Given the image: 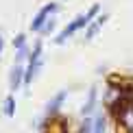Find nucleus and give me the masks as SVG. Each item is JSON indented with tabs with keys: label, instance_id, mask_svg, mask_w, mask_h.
Masks as SVG:
<instances>
[{
	"label": "nucleus",
	"instance_id": "f257e3e1",
	"mask_svg": "<svg viewBox=\"0 0 133 133\" xmlns=\"http://www.w3.org/2000/svg\"><path fill=\"white\" fill-rule=\"evenodd\" d=\"M48 133H65V124H63V120H55V122L48 127Z\"/></svg>",
	"mask_w": 133,
	"mask_h": 133
},
{
	"label": "nucleus",
	"instance_id": "f03ea898",
	"mask_svg": "<svg viewBox=\"0 0 133 133\" xmlns=\"http://www.w3.org/2000/svg\"><path fill=\"white\" fill-rule=\"evenodd\" d=\"M7 114H13V101H7Z\"/></svg>",
	"mask_w": 133,
	"mask_h": 133
}]
</instances>
